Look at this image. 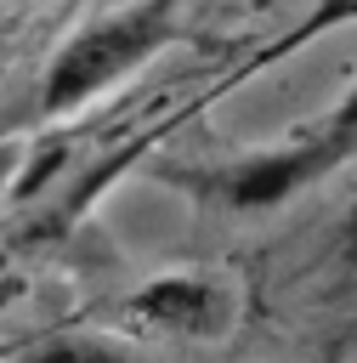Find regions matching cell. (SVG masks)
Wrapping results in <instances>:
<instances>
[{
	"label": "cell",
	"instance_id": "6da1fadb",
	"mask_svg": "<svg viewBox=\"0 0 357 363\" xmlns=\"http://www.w3.org/2000/svg\"><path fill=\"white\" fill-rule=\"evenodd\" d=\"M357 159V91L312 130H300L295 142H278V147H261L238 164H221V170H204L198 187L232 210H272L283 199H295L300 187L323 182L329 170L351 164Z\"/></svg>",
	"mask_w": 357,
	"mask_h": 363
},
{
	"label": "cell",
	"instance_id": "7a4b0ae2",
	"mask_svg": "<svg viewBox=\"0 0 357 363\" xmlns=\"http://www.w3.org/2000/svg\"><path fill=\"white\" fill-rule=\"evenodd\" d=\"M170 28H176V0H142L96 28L74 34L45 74V113H62V108L96 96L102 85H113L119 74H130Z\"/></svg>",
	"mask_w": 357,
	"mask_h": 363
},
{
	"label": "cell",
	"instance_id": "3957f363",
	"mask_svg": "<svg viewBox=\"0 0 357 363\" xmlns=\"http://www.w3.org/2000/svg\"><path fill=\"white\" fill-rule=\"evenodd\" d=\"M130 312L159 323V329H170V335H193V340L198 335H221L232 323V301L210 278H159L142 295H130Z\"/></svg>",
	"mask_w": 357,
	"mask_h": 363
},
{
	"label": "cell",
	"instance_id": "277c9868",
	"mask_svg": "<svg viewBox=\"0 0 357 363\" xmlns=\"http://www.w3.org/2000/svg\"><path fill=\"white\" fill-rule=\"evenodd\" d=\"M28 363H119V357L102 352V346H91V340H51V346H40Z\"/></svg>",
	"mask_w": 357,
	"mask_h": 363
},
{
	"label": "cell",
	"instance_id": "5b68a950",
	"mask_svg": "<svg viewBox=\"0 0 357 363\" xmlns=\"http://www.w3.org/2000/svg\"><path fill=\"white\" fill-rule=\"evenodd\" d=\"M340 255H346V261L357 267V204L346 210V227H340Z\"/></svg>",
	"mask_w": 357,
	"mask_h": 363
}]
</instances>
